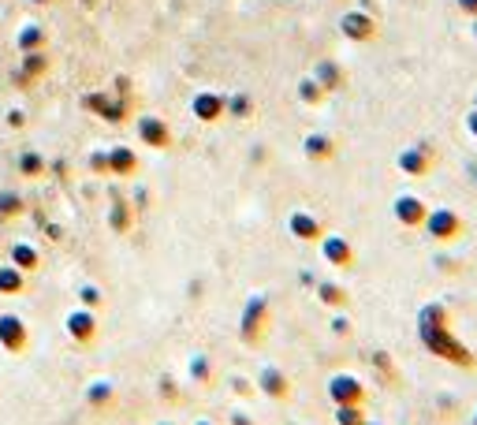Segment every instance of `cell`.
Masks as SVG:
<instances>
[{"instance_id": "23", "label": "cell", "mask_w": 477, "mask_h": 425, "mask_svg": "<svg viewBox=\"0 0 477 425\" xmlns=\"http://www.w3.org/2000/svg\"><path fill=\"white\" fill-rule=\"evenodd\" d=\"M332 153H336L332 138H325V135H310V138H306V157H313V161H329Z\"/></svg>"}, {"instance_id": "17", "label": "cell", "mask_w": 477, "mask_h": 425, "mask_svg": "<svg viewBox=\"0 0 477 425\" xmlns=\"http://www.w3.org/2000/svg\"><path fill=\"white\" fill-rule=\"evenodd\" d=\"M187 369H190V380L198 384V389H209V384H213V359H209V355L198 351Z\"/></svg>"}, {"instance_id": "41", "label": "cell", "mask_w": 477, "mask_h": 425, "mask_svg": "<svg viewBox=\"0 0 477 425\" xmlns=\"http://www.w3.org/2000/svg\"><path fill=\"white\" fill-rule=\"evenodd\" d=\"M161 425H176V421H161Z\"/></svg>"}, {"instance_id": "7", "label": "cell", "mask_w": 477, "mask_h": 425, "mask_svg": "<svg viewBox=\"0 0 477 425\" xmlns=\"http://www.w3.org/2000/svg\"><path fill=\"white\" fill-rule=\"evenodd\" d=\"M254 389H258L261 396L276 400V403H284V400L291 396V380H288V373H284L280 366H265V369L258 373V380H254Z\"/></svg>"}, {"instance_id": "31", "label": "cell", "mask_w": 477, "mask_h": 425, "mask_svg": "<svg viewBox=\"0 0 477 425\" xmlns=\"http://www.w3.org/2000/svg\"><path fill=\"white\" fill-rule=\"evenodd\" d=\"M373 366L384 373V377H395V366H391V359H388V351H377L373 355Z\"/></svg>"}, {"instance_id": "27", "label": "cell", "mask_w": 477, "mask_h": 425, "mask_svg": "<svg viewBox=\"0 0 477 425\" xmlns=\"http://www.w3.org/2000/svg\"><path fill=\"white\" fill-rule=\"evenodd\" d=\"M19 172L34 179V176H42V172H46V161L37 157V153H23V157H19Z\"/></svg>"}, {"instance_id": "36", "label": "cell", "mask_w": 477, "mask_h": 425, "mask_svg": "<svg viewBox=\"0 0 477 425\" xmlns=\"http://www.w3.org/2000/svg\"><path fill=\"white\" fill-rule=\"evenodd\" d=\"M459 8H462L466 15H473V19H477V0H459Z\"/></svg>"}, {"instance_id": "32", "label": "cell", "mask_w": 477, "mask_h": 425, "mask_svg": "<svg viewBox=\"0 0 477 425\" xmlns=\"http://www.w3.org/2000/svg\"><path fill=\"white\" fill-rule=\"evenodd\" d=\"M112 228H116V231H124V228H127V206H124V202H119V206L112 209Z\"/></svg>"}, {"instance_id": "15", "label": "cell", "mask_w": 477, "mask_h": 425, "mask_svg": "<svg viewBox=\"0 0 477 425\" xmlns=\"http://www.w3.org/2000/svg\"><path fill=\"white\" fill-rule=\"evenodd\" d=\"M400 168H403L407 176H425V172L432 168V153H429L425 146H411V149L400 153Z\"/></svg>"}, {"instance_id": "8", "label": "cell", "mask_w": 477, "mask_h": 425, "mask_svg": "<svg viewBox=\"0 0 477 425\" xmlns=\"http://www.w3.org/2000/svg\"><path fill=\"white\" fill-rule=\"evenodd\" d=\"M138 138H142V146H153V149H168L172 146V131L165 127V120H157V116H142V120H138Z\"/></svg>"}, {"instance_id": "2", "label": "cell", "mask_w": 477, "mask_h": 425, "mask_svg": "<svg viewBox=\"0 0 477 425\" xmlns=\"http://www.w3.org/2000/svg\"><path fill=\"white\" fill-rule=\"evenodd\" d=\"M269 332V299L265 295H250L243 306V318H238V339L247 347H258Z\"/></svg>"}, {"instance_id": "43", "label": "cell", "mask_w": 477, "mask_h": 425, "mask_svg": "<svg viewBox=\"0 0 477 425\" xmlns=\"http://www.w3.org/2000/svg\"><path fill=\"white\" fill-rule=\"evenodd\" d=\"M473 108H477V105H473Z\"/></svg>"}, {"instance_id": "25", "label": "cell", "mask_w": 477, "mask_h": 425, "mask_svg": "<svg viewBox=\"0 0 477 425\" xmlns=\"http://www.w3.org/2000/svg\"><path fill=\"white\" fill-rule=\"evenodd\" d=\"M366 418H370L366 407H336V414H332L336 425H362Z\"/></svg>"}, {"instance_id": "42", "label": "cell", "mask_w": 477, "mask_h": 425, "mask_svg": "<svg viewBox=\"0 0 477 425\" xmlns=\"http://www.w3.org/2000/svg\"><path fill=\"white\" fill-rule=\"evenodd\" d=\"M473 425H477V414H473Z\"/></svg>"}, {"instance_id": "28", "label": "cell", "mask_w": 477, "mask_h": 425, "mask_svg": "<svg viewBox=\"0 0 477 425\" xmlns=\"http://www.w3.org/2000/svg\"><path fill=\"white\" fill-rule=\"evenodd\" d=\"M78 302H83L86 310H97V306L105 302V295H101V288H94V284H83V288H78Z\"/></svg>"}, {"instance_id": "9", "label": "cell", "mask_w": 477, "mask_h": 425, "mask_svg": "<svg viewBox=\"0 0 477 425\" xmlns=\"http://www.w3.org/2000/svg\"><path fill=\"white\" fill-rule=\"evenodd\" d=\"M321 254L329 265L336 268H350L354 265V247L343 239V236H321Z\"/></svg>"}, {"instance_id": "29", "label": "cell", "mask_w": 477, "mask_h": 425, "mask_svg": "<svg viewBox=\"0 0 477 425\" xmlns=\"http://www.w3.org/2000/svg\"><path fill=\"white\" fill-rule=\"evenodd\" d=\"M157 392H161L165 403H179V384H176V377H161V389H157Z\"/></svg>"}, {"instance_id": "22", "label": "cell", "mask_w": 477, "mask_h": 425, "mask_svg": "<svg viewBox=\"0 0 477 425\" xmlns=\"http://www.w3.org/2000/svg\"><path fill=\"white\" fill-rule=\"evenodd\" d=\"M313 79H317V86H321V90H336V86H343V71L336 64H317Z\"/></svg>"}, {"instance_id": "34", "label": "cell", "mask_w": 477, "mask_h": 425, "mask_svg": "<svg viewBox=\"0 0 477 425\" xmlns=\"http://www.w3.org/2000/svg\"><path fill=\"white\" fill-rule=\"evenodd\" d=\"M228 425H258V421H254V414H247V410H231Z\"/></svg>"}, {"instance_id": "40", "label": "cell", "mask_w": 477, "mask_h": 425, "mask_svg": "<svg viewBox=\"0 0 477 425\" xmlns=\"http://www.w3.org/2000/svg\"><path fill=\"white\" fill-rule=\"evenodd\" d=\"M194 425H213V421H206V418H202V421H194Z\"/></svg>"}, {"instance_id": "19", "label": "cell", "mask_w": 477, "mask_h": 425, "mask_svg": "<svg viewBox=\"0 0 477 425\" xmlns=\"http://www.w3.org/2000/svg\"><path fill=\"white\" fill-rule=\"evenodd\" d=\"M421 325H452V310L444 302H425L418 310V329Z\"/></svg>"}, {"instance_id": "39", "label": "cell", "mask_w": 477, "mask_h": 425, "mask_svg": "<svg viewBox=\"0 0 477 425\" xmlns=\"http://www.w3.org/2000/svg\"><path fill=\"white\" fill-rule=\"evenodd\" d=\"M362 425H381V421H373V418H366V421H362Z\"/></svg>"}, {"instance_id": "26", "label": "cell", "mask_w": 477, "mask_h": 425, "mask_svg": "<svg viewBox=\"0 0 477 425\" xmlns=\"http://www.w3.org/2000/svg\"><path fill=\"white\" fill-rule=\"evenodd\" d=\"M19 213H23V198L15 195V190H5V195H0V220H12Z\"/></svg>"}, {"instance_id": "35", "label": "cell", "mask_w": 477, "mask_h": 425, "mask_svg": "<svg viewBox=\"0 0 477 425\" xmlns=\"http://www.w3.org/2000/svg\"><path fill=\"white\" fill-rule=\"evenodd\" d=\"M231 384H235V392H238V396H250V392H254V384H250L247 377H231Z\"/></svg>"}, {"instance_id": "11", "label": "cell", "mask_w": 477, "mask_h": 425, "mask_svg": "<svg viewBox=\"0 0 477 425\" xmlns=\"http://www.w3.org/2000/svg\"><path fill=\"white\" fill-rule=\"evenodd\" d=\"M288 228H291V236H295V239H302V243H317V239L325 236L321 220H317L313 213H291Z\"/></svg>"}, {"instance_id": "33", "label": "cell", "mask_w": 477, "mask_h": 425, "mask_svg": "<svg viewBox=\"0 0 477 425\" xmlns=\"http://www.w3.org/2000/svg\"><path fill=\"white\" fill-rule=\"evenodd\" d=\"M332 332H336V336H350V321H347V314H336V318H332Z\"/></svg>"}, {"instance_id": "3", "label": "cell", "mask_w": 477, "mask_h": 425, "mask_svg": "<svg viewBox=\"0 0 477 425\" xmlns=\"http://www.w3.org/2000/svg\"><path fill=\"white\" fill-rule=\"evenodd\" d=\"M329 400L336 407H366L370 389H366V380H358L354 373H336L329 380Z\"/></svg>"}, {"instance_id": "5", "label": "cell", "mask_w": 477, "mask_h": 425, "mask_svg": "<svg viewBox=\"0 0 477 425\" xmlns=\"http://www.w3.org/2000/svg\"><path fill=\"white\" fill-rule=\"evenodd\" d=\"M26 347H30V329L23 318L15 314H0V351L5 355H26Z\"/></svg>"}, {"instance_id": "6", "label": "cell", "mask_w": 477, "mask_h": 425, "mask_svg": "<svg viewBox=\"0 0 477 425\" xmlns=\"http://www.w3.org/2000/svg\"><path fill=\"white\" fill-rule=\"evenodd\" d=\"M64 329H67V336H71L78 347H90V343L97 339V332H101L97 314H94V310H86V306H78V310H71V314H67V321H64Z\"/></svg>"}, {"instance_id": "21", "label": "cell", "mask_w": 477, "mask_h": 425, "mask_svg": "<svg viewBox=\"0 0 477 425\" xmlns=\"http://www.w3.org/2000/svg\"><path fill=\"white\" fill-rule=\"evenodd\" d=\"M12 265L23 268V273H34V268L42 265V258H37V250H34L30 243H15V247H12Z\"/></svg>"}, {"instance_id": "1", "label": "cell", "mask_w": 477, "mask_h": 425, "mask_svg": "<svg viewBox=\"0 0 477 425\" xmlns=\"http://www.w3.org/2000/svg\"><path fill=\"white\" fill-rule=\"evenodd\" d=\"M418 339H421V347L432 359H441L448 366H459V369H473L477 366V355L452 332V325H421Z\"/></svg>"}, {"instance_id": "16", "label": "cell", "mask_w": 477, "mask_h": 425, "mask_svg": "<svg viewBox=\"0 0 477 425\" xmlns=\"http://www.w3.org/2000/svg\"><path fill=\"white\" fill-rule=\"evenodd\" d=\"M26 291V273L15 265H0V295H23Z\"/></svg>"}, {"instance_id": "4", "label": "cell", "mask_w": 477, "mask_h": 425, "mask_svg": "<svg viewBox=\"0 0 477 425\" xmlns=\"http://www.w3.org/2000/svg\"><path fill=\"white\" fill-rule=\"evenodd\" d=\"M425 231H429V239L432 243H455L459 236H462V217L455 213V209H432V213H425V224H421Z\"/></svg>"}, {"instance_id": "13", "label": "cell", "mask_w": 477, "mask_h": 425, "mask_svg": "<svg viewBox=\"0 0 477 425\" xmlns=\"http://www.w3.org/2000/svg\"><path fill=\"white\" fill-rule=\"evenodd\" d=\"M224 112H228V101H224L220 94H198V97H194V116H198L202 124H217Z\"/></svg>"}, {"instance_id": "30", "label": "cell", "mask_w": 477, "mask_h": 425, "mask_svg": "<svg viewBox=\"0 0 477 425\" xmlns=\"http://www.w3.org/2000/svg\"><path fill=\"white\" fill-rule=\"evenodd\" d=\"M299 90H302V101H321V97H325V90L317 86L313 75H310V79H302V86H299Z\"/></svg>"}, {"instance_id": "20", "label": "cell", "mask_w": 477, "mask_h": 425, "mask_svg": "<svg viewBox=\"0 0 477 425\" xmlns=\"http://www.w3.org/2000/svg\"><path fill=\"white\" fill-rule=\"evenodd\" d=\"M317 299H321L325 306H332V310H347V302H350V295H347L340 284H332V280L317 284Z\"/></svg>"}, {"instance_id": "37", "label": "cell", "mask_w": 477, "mask_h": 425, "mask_svg": "<svg viewBox=\"0 0 477 425\" xmlns=\"http://www.w3.org/2000/svg\"><path fill=\"white\" fill-rule=\"evenodd\" d=\"M466 127H470V135H473V138H477V108H473V112H470V116H466Z\"/></svg>"}, {"instance_id": "14", "label": "cell", "mask_w": 477, "mask_h": 425, "mask_svg": "<svg viewBox=\"0 0 477 425\" xmlns=\"http://www.w3.org/2000/svg\"><path fill=\"white\" fill-rule=\"evenodd\" d=\"M83 400H86L90 410H108V407H116V384L112 380H90Z\"/></svg>"}, {"instance_id": "38", "label": "cell", "mask_w": 477, "mask_h": 425, "mask_svg": "<svg viewBox=\"0 0 477 425\" xmlns=\"http://www.w3.org/2000/svg\"><path fill=\"white\" fill-rule=\"evenodd\" d=\"M231 108H235L238 116H243V112H247V97H235V101H231Z\"/></svg>"}, {"instance_id": "24", "label": "cell", "mask_w": 477, "mask_h": 425, "mask_svg": "<svg viewBox=\"0 0 477 425\" xmlns=\"http://www.w3.org/2000/svg\"><path fill=\"white\" fill-rule=\"evenodd\" d=\"M19 53H37V49H46V34H42V26H26L23 34H19Z\"/></svg>"}, {"instance_id": "10", "label": "cell", "mask_w": 477, "mask_h": 425, "mask_svg": "<svg viewBox=\"0 0 477 425\" xmlns=\"http://www.w3.org/2000/svg\"><path fill=\"white\" fill-rule=\"evenodd\" d=\"M340 26H343V34L350 37V42H370V37L377 34V23H373L366 12H347V15L340 19Z\"/></svg>"}, {"instance_id": "18", "label": "cell", "mask_w": 477, "mask_h": 425, "mask_svg": "<svg viewBox=\"0 0 477 425\" xmlns=\"http://www.w3.org/2000/svg\"><path fill=\"white\" fill-rule=\"evenodd\" d=\"M138 168V157L131 149H124V146H116L112 153H108V172H116V176H131Z\"/></svg>"}, {"instance_id": "12", "label": "cell", "mask_w": 477, "mask_h": 425, "mask_svg": "<svg viewBox=\"0 0 477 425\" xmlns=\"http://www.w3.org/2000/svg\"><path fill=\"white\" fill-rule=\"evenodd\" d=\"M425 202L414 198V195H403V198H395V220L407 224V228H421L425 224Z\"/></svg>"}]
</instances>
